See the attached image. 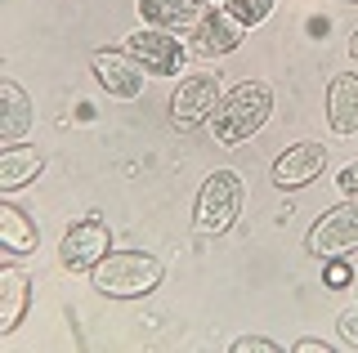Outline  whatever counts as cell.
<instances>
[{
	"label": "cell",
	"instance_id": "obj_1",
	"mask_svg": "<svg viewBox=\"0 0 358 353\" xmlns=\"http://www.w3.org/2000/svg\"><path fill=\"white\" fill-rule=\"evenodd\" d=\"M268 117H273V90L264 81H242L220 98L215 117H210V130H215V143L238 148L251 135H260Z\"/></svg>",
	"mask_w": 358,
	"mask_h": 353
},
{
	"label": "cell",
	"instance_id": "obj_2",
	"mask_svg": "<svg viewBox=\"0 0 358 353\" xmlns=\"http://www.w3.org/2000/svg\"><path fill=\"white\" fill-rule=\"evenodd\" d=\"M162 278H166L162 260L148 255V250H108V255L90 269L94 291L108 295V300H139V295H152L157 286H162Z\"/></svg>",
	"mask_w": 358,
	"mask_h": 353
},
{
	"label": "cell",
	"instance_id": "obj_3",
	"mask_svg": "<svg viewBox=\"0 0 358 353\" xmlns=\"http://www.w3.org/2000/svg\"><path fill=\"white\" fill-rule=\"evenodd\" d=\"M242 174L238 170H215L197 193V233H229L242 215Z\"/></svg>",
	"mask_w": 358,
	"mask_h": 353
},
{
	"label": "cell",
	"instance_id": "obj_4",
	"mask_svg": "<svg viewBox=\"0 0 358 353\" xmlns=\"http://www.w3.org/2000/svg\"><path fill=\"white\" fill-rule=\"evenodd\" d=\"M184 36H188V40H184V50H188V54H201V59H220V54H233V50L242 45L246 27H242L224 5H206V9H201V18L184 31Z\"/></svg>",
	"mask_w": 358,
	"mask_h": 353
},
{
	"label": "cell",
	"instance_id": "obj_5",
	"mask_svg": "<svg viewBox=\"0 0 358 353\" xmlns=\"http://www.w3.org/2000/svg\"><path fill=\"white\" fill-rule=\"evenodd\" d=\"M108 250H112V228H108V219L85 215V219H76V224L63 233L59 260H63V269H72V273H90L99 260L108 255Z\"/></svg>",
	"mask_w": 358,
	"mask_h": 353
},
{
	"label": "cell",
	"instance_id": "obj_6",
	"mask_svg": "<svg viewBox=\"0 0 358 353\" xmlns=\"http://www.w3.org/2000/svg\"><path fill=\"white\" fill-rule=\"evenodd\" d=\"M305 246H309V255H318V260H336V255L358 250V202H345V206L322 211V219L309 228Z\"/></svg>",
	"mask_w": 358,
	"mask_h": 353
},
{
	"label": "cell",
	"instance_id": "obj_7",
	"mask_svg": "<svg viewBox=\"0 0 358 353\" xmlns=\"http://www.w3.org/2000/svg\"><path fill=\"white\" fill-rule=\"evenodd\" d=\"M220 76L201 72V76H188V81H179V90L171 94V121L179 130H197L206 126L210 117H215L220 107Z\"/></svg>",
	"mask_w": 358,
	"mask_h": 353
},
{
	"label": "cell",
	"instance_id": "obj_8",
	"mask_svg": "<svg viewBox=\"0 0 358 353\" xmlns=\"http://www.w3.org/2000/svg\"><path fill=\"white\" fill-rule=\"evenodd\" d=\"M90 68H94V81L103 85L112 98H139L143 94V72L148 68H143L130 50H94Z\"/></svg>",
	"mask_w": 358,
	"mask_h": 353
},
{
	"label": "cell",
	"instance_id": "obj_9",
	"mask_svg": "<svg viewBox=\"0 0 358 353\" xmlns=\"http://www.w3.org/2000/svg\"><path fill=\"white\" fill-rule=\"evenodd\" d=\"M126 50H130L152 76H171V72H179V63H184V45H179L175 31H166V27H148V23L126 36Z\"/></svg>",
	"mask_w": 358,
	"mask_h": 353
},
{
	"label": "cell",
	"instance_id": "obj_10",
	"mask_svg": "<svg viewBox=\"0 0 358 353\" xmlns=\"http://www.w3.org/2000/svg\"><path fill=\"white\" fill-rule=\"evenodd\" d=\"M322 165H327V148L313 143V139H300L273 161V183L278 188H305L309 179L322 174Z\"/></svg>",
	"mask_w": 358,
	"mask_h": 353
},
{
	"label": "cell",
	"instance_id": "obj_11",
	"mask_svg": "<svg viewBox=\"0 0 358 353\" xmlns=\"http://www.w3.org/2000/svg\"><path fill=\"white\" fill-rule=\"evenodd\" d=\"M327 121L336 135H358V72H336L327 81Z\"/></svg>",
	"mask_w": 358,
	"mask_h": 353
},
{
	"label": "cell",
	"instance_id": "obj_12",
	"mask_svg": "<svg viewBox=\"0 0 358 353\" xmlns=\"http://www.w3.org/2000/svg\"><path fill=\"white\" fill-rule=\"evenodd\" d=\"M201 0H139V18L148 27H166V31H188L201 18Z\"/></svg>",
	"mask_w": 358,
	"mask_h": 353
},
{
	"label": "cell",
	"instance_id": "obj_13",
	"mask_svg": "<svg viewBox=\"0 0 358 353\" xmlns=\"http://www.w3.org/2000/svg\"><path fill=\"white\" fill-rule=\"evenodd\" d=\"M31 121L36 117H31V103L22 94V85L5 81L0 85V143H18L31 130Z\"/></svg>",
	"mask_w": 358,
	"mask_h": 353
},
{
	"label": "cell",
	"instance_id": "obj_14",
	"mask_svg": "<svg viewBox=\"0 0 358 353\" xmlns=\"http://www.w3.org/2000/svg\"><path fill=\"white\" fill-rule=\"evenodd\" d=\"M41 165H45V157L36 148H18V143H9V148L0 152V188L14 193V188H22V183H31L41 174Z\"/></svg>",
	"mask_w": 358,
	"mask_h": 353
},
{
	"label": "cell",
	"instance_id": "obj_15",
	"mask_svg": "<svg viewBox=\"0 0 358 353\" xmlns=\"http://www.w3.org/2000/svg\"><path fill=\"white\" fill-rule=\"evenodd\" d=\"M27 304H31V282L18 269H5L0 273V331H14L27 313Z\"/></svg>",
	"mask_w": 358,
	"mask_h": 353
},
{
	"label": "cell",
	"instance_id": "obj_16",
	"mask_svg": "<svg viewBox=\"0 0 358 353\" xmlns=\"http://www.w3.org/2000/svg\"><path fill=\"white\" fill-rule=\"evenodd\" d=\"M36 241H41L36 224H31L18 206H9V202L0 206V246H5L9 255H31V250H36Z\"/></svg>",
	"mask_w": 358,
	"mask_h": 353
},
{
	"label": "cell",
	"instance_id": "obj_17",
	"mask_svg": "<svg viewBox=\"0 0 358 353\" xmlns=\"http://www.w3.org/2000/svg\"><path fill=\"white\" fill-rule=\"evenodd\" d=\"M220 5L229 9V14L238 18L242 27H260L264 18L273 14V5H278V0H220Z\"/></svg>",
	"mask_w": 358,
	"mask_h": 353
},
{
	"label": "cell",
	"instance_id": "obj_18",
	"mask_svg": "<svg viewBox=\"0 0 358 353\" xmlns=\"http://www.w3.org/2000/svg\"><path fill=\"white\" fill-rule=\"evenodd\" d=\"M336 331H341V345L358 349V304L341 308V317H336Z\"/></svg>",
	"mask_w": 358,
	"mask_h": 353
},
{
	"label": "cell",
	"instance_id": "obj_19",
	"mask_svg": "<svg viewBox=\"0 0 358 353\" xmlns=\"http://www.w3.org/2000/svg\"><path fill=\"white\" fill-rule=\"evenodd\" d=\"M233 353H282V345H273L264 336H242V340H233Z\"/></svg>",
	"mask_w": 358,
	"mask_h": 353
},
{
	"label": "cell",
	"instance_id": "obj_20",
	"mask_svg": "<svg viewBox=\"0 0 358 353\" xmlns=\"http://www.w3.org/2000/svg\"><path fill=\"white\" fill-rule=\"evenodd\" d=\"M350 282H354L350 264H345V255H336V260L327 264V286H331V291H341V286H350Z\"/></svg>",
	"mask_w": 358,
	"mask_h": 353
},
{
	"label": "cell",
	"instance_id": "obj_21",
	"mask_svg": "<svg viewBox=\"0 0 358 353\" xmlns=\"http://www.w3.org/2000/svg\"><path fill=\"white\" fill-rule=\"evenodd\" d=\"M336 183H341V193L350 197V202H358V161H350L341 174H336Z\"/></svg>",
	"mask_w": 358,
	"mask_h": 353
},
{
	"label": "cell",
	"instance_id": "obj_22",
	"mask_svg": "<svg viewBox=\"0 0 358 353\" xmlns=\"http://www.w3.org/2000/svg\"><path fill=\"white\" fill-rule=\"evenodd\" d=\"M291 349H296V353H331V345H327V340H296Z\"/></svg>",
	"mask_w": 358,
	"mask_h": 353
},
{
	"label": "cell",
	"instance_id": "obj_23",
	"mask_svg": "<svg viewBox=\"0 0 358 353\" xmlns=\"http://www.w3.org/2000/svg\"><path fill=\"white\" fill-rule=\"evenodd\" d=\"M350 54L358 59V27H354V36H350Z\"/></svg>",
	"mask_w": 358,
	"mask_h": 353
},
{
	"label": "cell",
	"instance_id": "obj_24",
	"mask_svg": "<svg viewBox=\"0 0 358 353\" xmlns=\"http://www.w3.org/2000/svg\"><path fill=\"white\" fill-rule=\"evenodd\" d=\"M350 286H354V291H358V273H354V282H350Z\"/></svg>",
	"mask_w": 358,
	"mask_h": 353
},
{
	"label": "cell",
	"instance_id": "obj_25",
	"mask_svg": "<svg viewBox=\"0 0 358 353\" xmlns=\"http://www.w3.org/2000/svg\"><path fill=\"white\" fill-rule=\"evenodd\" d=\"M345 5H358V0H345Z\"/></svg>",
	"mask_w": 358,
	"mask_h": 353
}]
</instances>
